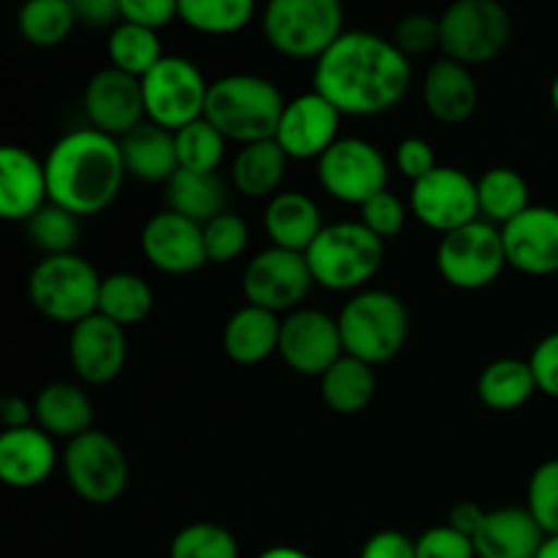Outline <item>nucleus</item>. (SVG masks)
I'll return each instance as SVG.
<instances>
[{
    "mask_svg": "<svg viewBox=\"0 0 558 558\" xmlns=\"http://www.w3.org/2000/svg\"><path fill=\"white\" fill-rule=\"evenodd\" d=\"M58 463V450L52 436L44 434L38 425L3 430L0 436V480L9 488H36L47 483Z\"/></svg>",
    "mask_w": 558,
    "mask_h": 558,
    "instance_id": "4be33fe9",
    "label": "nucleus"
},
{
    "mask_svg": "<svg viewBox=\"0 0 558 558\" xmlns=\"http://www.w3.org/2000/svg\"><path fill=\"white\" fill-rule=\"evenodd\" d=\"M417 558H477L474 539L452 529L450 523L434 526L414 539Z\"/></svg>",
    "mask_w": 558,
    "mask_h": 558,
    "instance_id": "a18cd8bd",
    "label": "nucleus"
},
{
    "mask_svg": "<svg viewBox=\"0 0 558 558\" xmlns=\"http://www.w3.org/2000/svg\"><path fill=\"white\" fill-rule=\"evenodd\" d=\"M550 107H554V112L558 114V74H556L554 85H550Z\"/></svg>",
    "mask_w": 558,
    "mask_h": 558,
    "instance_id": "4d7b16f0",
    "label": "nucleus"
},
{
    "mask_svg": "<svg viewBox=\"0 0 558 558\" xmlns=\"http://www.w3.org/2000/svg\"><path fill=\"white\" fill-rule=\"evenodd\" d=\"M537 558H558V534H554V537H545Z\"/></svg>",
    "mask_w": 558,
    "mask_h": 558,
    "instance_id": "6e6d98bb",
    "label": "nucleus"
},
{
    "mask_svg": "<svg viewBox=\"0 0 558 558\" xmlns=\"http://www.w3.org/2000/svg\"><path fill=\"white\" fill-rule=\"evenodd\" d=\"M174 145H178L180 169H185V172H218L223 150H227V140L205 118L180 129L174 134Z\"/></svg>",
    "mask_w": 558,
    "mask_h": 558,
    "instance_id": "58836bf2",
    "label": "nucleus"
},
{
    "mask_svg": "<svg viewBox=\"0 0 558 558\" xmlns=\"http://www.w3.org/2000/svg\"><path fill=\"white\" fill-rule=\"evenodd\" d=\"M256 558H311L305 550L292 548V545H276V548H267L265 554H259Z\"/></svg>",
    "mask_w": 558,
    "mask_h": 558,
    "instance_id": "5fc2aeb1",
    "label": "nucleus"
},
{
    "mask_svg": "<svg viewBox=\"0 0 558 558\" xmlns=\"http://www.w3.org/2000/svg\"><path fill=\"white\" fill-rule=\"evenodd\" d=\"M441 54L461 65H480L505 52L512 22L496 0H458L439 16Z\"/></svg>",
    "mask_w": 558,
    "mask_h": 558,
    "instance_id": "6e6552de",
    "label": "nucleus"
},
{
    "mask_svg": "<svg viewBox=\"0 0 558 558\" xmlns=\"http://www.w3.org/2000/svg\"><path fill=\"white\" fill-rule=\"evenodd\" d=\"M341 118L343 114L316 90L303 93L283 107L276 131L278 147L294 161H319L338 142Z\"/></svg>",
    "mask_w": 558,
    "mask_h": 558,
    "instance_id": "dca6fc26",
    "label": "nucleus"
},
{
    "mask_svg": "<svg viewBox=\"0 0 558 558\" xmlns=\"http://www.w3.org/2000/svg\"><path fill=\"white\" fill-rule=\"evenodd\" d=\"M314 276L305 254L283 251L270 245L245 265L243 294L248 305L270 314H292L308 298Z\"/></svg>",
    "mask_w": 558,
    "mask_h": 558,
    "instance_id": "ddd939ff",
    "label": "nucleus"
},
{
    "mask_svg": "<svg viewBox=\"0 0 558 558\" xmlns=\"http://www.w3.org/2000/svg\"><path fill=\"white\" fill-rule=\"evenodd\" d=\"M289 156L278 147L276 140L256 142V145L240 147V153L232 161V183L234 189L251 199H262V196L281 194L283 174H287Z\"/></svg>",
    "mask_w": 558,
    "mask_h": 558,
    "instance_id": "c756f323",
    "label": "nucleus"
},
{
    "mask_svg": "<svg viewBox=\"0 0 558 558\" xmlns=\"http://www.w3.org/2000/svg\"><path fill=\"white\" fill-rule=\"evenodd\" d=\"M207 90L210 85L199 65L180 54H163L161 63L142 76L147 120L172 134L205 118Z\"/></svg>",
    "mask_w": 558,
    "mask_h": 558,
    "instance_id": "1a4fd4ad",
    "label": "nucleus"
},
{
    "mask_svg": "<svg viewBox=\"0 0 558 558\" xmlns=\"http://www.w3.org/2000/svg\"><path fill=\"white\" fill-rule=\"evenodd\" d=\"M120 16H123V22L156 33L167 27L169 22L180 20L174 0H120Z\"/></svg>",
    "mask_w": 558,
    "mask_h": 558,
    "instance_id": "49530a36",
    "label": "nucleus"
},
{
    "mask_svg": "<svg viewBox=\"0 0 558 558\" xmlns=\"http://www.w3.org/2000/svg\"><path fill=\"white\" fill-rule=\"evenodd\" d=\"M107 52L109 60H112V69L136 76V80L150 74L163 60L158 33L140 25H131V22H120V25H114L109 31Z\"/></svg>",
    "mask_w": 558,
    "mask_h": 558,
    "instance_id": "f704fd0d",
    "label": "nucleus"
},
{
    "mask_svg": "<svg viewBox=\"0 0 558 558\" xmlns=\"http://www.w3.org/2000/svg\"><path fill=\"white\" fill-rule=\"evenodd\" d=\"M205 234V254L210 265H229L248 248V223L238 213H221L218 218L207 221L202 227Z\"/></svg>",
    "mask_w": 558,
    "mask_h": 558,
    "instance_id": "a19ab883",
    "label": "nucleus"
},
{
    "mask_svg": "<svg viewBox=\"0 0 558 558\" xmlns=\"http://www.w3.org/2000/svg\"><path fill=\"white\" fill-rule=\"evenodd\" d=\"M74 3L69 0H31L20 9L16 25H20L22 38L33 47H58L71 36L76 25Z\"/></svg>",
    "mask_w": 558,
    "mask_h": 558,
    "instance_id": "c9c22d12",
    "label": "nucleus"
},
{
    "mask_svg": "<svg viewBox=\"0 0 558 558\" xmlns=\"http://www.w3.org/2000/svg\"><path fill=\"white\" fill-rule=\"evenodd\" d=\"M396 167L407 180L417 183V180L428 178L439 163H436V153L430 142L420 140V136H407L401 145L396 147Z\"/></svg>",
    "mask_w": 558,
    "mask_h": 558,
    "instance_id": "de8ad7c7",
    "label": "nucleus"
},
{
    "mask_svg": "<svg viewBox=\"0 0 558 558\" xmlns=\"http://www.w3.org/2000/svg\"><path fill=\"white\" fill-rule=\"evenodd\" d=\"M409 205L423 227L441 232V238L466 223L480 221L477 180L463 169L436 167L428 178L412 183Z\"/></svg>",
    "mask_w": 558,
    "mask_h": 558,
    "instance_id": "4468645a",
    "label": "nucleus"
},
{
    "mask_svg": "<svg viewBox=\"0 0 558 558\" xmlns=\"http://www.w3.org/2000/svg\"><path fill=\"white\" fill-rule=\"evenodd\" d=\"M65 480L87 505H112L129 485V461L118 441L104 430H87L65 445Z\"/></svg>",
    "mask_w": 558,
    "mask_h": 558,
    "instance_id": "9d476101",
    "label": "nucleus"
},
{
    "mask_svg": "<svg viewBox=\"0 0 558 558\" xmlns=\"http://www.w3.org/2000/svg\"><path fill=\"white\" fill-rule=\"evenodd\" d=\"M360 223L379 240H390L401 234L403 223H407V207L392 191H381L360 207Z\"/></svg>",
    "mask_w": 558,
    "mask_h": 558,
    "instance_id": "c03bdc74",
    "label": "nucleus"
},
{
    "mask_svg": "<svg viewBox=\"0 0 558 558\" xmlns=\"http://www.w3.org/2000/svg\"><path fill=\"white\" fill-rule=\"evenodd\" d=\"M49 202L76 218L96 216L118 199L125 180L120 142L96 129H76L60 136L47 161Z\"/></svg>",
    "mask_w": 558,
    "mask_h": 558,
    "instance_id": "f03ea898",
    "label": "nucleus"
},
{
    "mask_svg": "<svg viewBox=\"0 0 558 558\" xmlns=\"http://www.w3.org/2000/svg\"><path fill=\"white\" fill-rule=\"evenodd\" d=\"M278 341H281V319L256 305H243L234 311L223 327V352L238 365L265 363L270 354H278Z\"/></svg>",
    "mask_w": 558,
    "mask_h": 558,
    "instance_id": "cd10ccee",
    "label": "nucleus"
},
{
    "mask_svg": "<svg viewBox=\"0 0 558 558\" xmlns=\"http://www.w3.org/2000/svg\"><path fill=\"white\" fill-rule=\"evenodd\" d=\"M423 101L430 118L456 125L474 114L480 104V87L472 71L456 60H436L423 80Z\"/></svg>",
    "mask_w": 558,
    "mask_h": 558,
    "instance_id": "b1692460",
    "label": "nucleus"
},
{
    "mask_svg": "<svg viewBox=\"0 0 558 558\" xmlns=\"http://www.w3.org/2000/svg\"><path fill=\"white\" fill-rule=\"evenodd\" d=\"M278 354L300 376H322L343 357L338 319L316 308H298L283 316Z\"/></svg>",
    "mask_w": 558,
    "mask_h": 558,
    "instance_id": "2eb2a0df",
    "label": "nucleus"
},
{
    "mask_svg": "<svg viewBox=\"0 0 558 558\" xmlns=\"http://www.w3.org/2000/svg\"><path fill=\"white\" fill-rule=\"evenodd\" d=\"M412 65L390 38L349 31L316 60L314 90L349 118H374L403 101Z\"/></svg>",
    "mask_w": 558,
    "mask_h": 558,
    "instance_id": "f257e3e1",
    "label": "nucleus"
},
{
    "mask_svg": "<svg viewBox=\"0 0 558 558\" xmlns=\"http://www.w3.org/2000/svg\"><path fill=\"white\" fill-rule=\"evenodd\" d=\"M33 414L44 434L60 436L65 441L93 430V401L80 385L71 381H52L41 387L33 401Z\"/></svg>",
    "mask_w": 558,
    "mask_h": 558,
    "instance_id": "bb28decb",
    "label": "nucleus"
},
{
    "mask_svg": "<svg viewBox=\"0 0 558 558\" xmlns=\"http://www.w3.org/2000/svg\"><path fill=\"white\" fill-rule=\"evenodd\" d=\"M262 31L278 54L319 60L343 36L338 0H272L262 11Z\"/></svg>",
    "mask_w": 558,
    "mask_h": 558,
    "instance_id": "423d86ee",
    "label": "nucleus"
},
{
    "mask_svg": "<svg viewBox=\"0 0 558 558\" xmlns=\"http://www.w3.org/2000/svg\"><path fill=\"white\" fill-rule=\"evenodd\" d=\"M392 44L401 54L414 58V54H428L441 44V27L439 20L430 14H407L398 20L392 27Z\"/></svg>",
    "mask_w": 558,
    "mask_h": 558,
    "instance_id": "37998d69",
    "label": "nucleus"
},
{
    "mask_svg": "<svg viewBox=\"0 0 558 558\" xmlns=\"http://www.w3.org/2000/svg\"><path fill=\"white\" fill-rule=\"evenodd\" d=\"M80 234V218L74 213L63 210V207L52 205V202L27 221V238L44 256L74 254Z\"/></svg>",
    "mask_w": 558,
    "mask_h": 558,
    "instance_id": "4c0bfd02",
    "label": "nucleus"
},
{
    "mask_svg": "<svg viewBox=\"0 0 558 558\" xmlns=\"http://www.w3.org/2000/svg\"><path fill=\"white\" fill-rule=\"evenodd\" d=\"M140 243L145 259L167 276H189L207 265L202 227L172 210L147 218Z\"/></svg>",
    "mask_w": 558,
    "mask_h": 558,
    "instance_id": "6ab92c4d",
    "label": "nucleus"
},
{
    "mask_svg": "<svg viewBox=\"0 0 558 558\" xmlns=\"http://www.w3.org/2000/svg\"><path fill=\"white\" fill-rule=\"evenodd\" d=\"M360 558H417L414 539H409L403 532H376L368 537V543L360 550Z\"/></svg>",
    "mask_w": 558,
    "mask_h": 558,
    "instance_id": "8fccbe9b",
    "label": "nucleus"
},
{
    "mask_svg": "<svg viewBox=\"0 0 558 558\" xmlns=\"http://www.w3.org/2000/svg\"><path fill=\"white\" fill-rule=\"evenodd\" d=\"M101 281L96 267L76 254L44 256L31 272L27 292L33 308L60 325H80L98 314Z\"/></svg>",
    "mask_w": 558,
    "mask_h": 558,
    "instance_id": "0eeeda50",
    "label": "nucleus"
},
{
    "mask_svg": "<svg viewBox=\"0 0 558 558\" xmlns=\"http://www.w3.org/2000/svg\"><path fill=\"white\" fill-rule=\"evenodd\" d=\"M322 401L336 414H360L376 392L374 368L343 354L319 379Z\"/></svg>",
    "mask_w": 558,
    "mask_h": 558,
    "instance_id": "2f4dec72",
    "label": "nucleus"
},
{
    "mask_svg": "<svg viewBox=\"0 0 558 558\" xmlns=\"http://www.w3.org/2000/svg\"><path fill=\"white\" fill-rule=\"evenodd\" d=\"M0 420H3L5 430L27 428V425L36 423V414H33V403H27L25 398L9 396L0 403Z\"/></svg>",
    "mask_w": 558,
    "mask_h": 558,
    "instance_id": "864d4df0",
    "label": "nucleus"
},
{
    "mask_svg": "<svg viewBox=\"0 0 558 558\" xmlns=\"http://www.w3.org/2000/svg\"><path fill=\"white\" fill-rule=\"evenodd\" d=\"M82 101H85L90 129L101 131L112 140H123L147 118L145 98H142V80L123 74L112 65L90 76Z\"/></svg>",
    "mask_w": 558,
    "mask_h": 558,
    "instance_id": "f3484780",
    "label": "nucleus"
},
{
    "mask_svg": "<svg viewBox=\"0 0 558 558\" xmlns=\"http://www.w3.org/2000/svg\"><path fill=\"white\" fill-rule=\"evenodd\" d=\"M74 11L76 20L87 22V25L93 27H114L123 22V16H120V3H114V0H76Z\"/></svg>",
    "mask_w": 558,
    "mask_h": 558,
    "instance_id": "3c124183",
    "label": "nucleus"
},
{
    "mask_svg": "<svg viewBox=\"0 0 558 558\" xmlns=\"http://www.w3.org/2000/svg\"><path fill=\"white\" fill-rule=\"evenodd\" d=\"M387 158L379 147L357 136L338 140L316 161L322 189L343 205L363 207L376 194L387 191Z\"/></svg>",
    "mask_w": 558,
    "mask_h": 558,
    "instance_id": "f8f14e48",
    "label": "nucleus"
},
{
    "mask_svg": "<svg viewBox=\"0 0 558 558\" xmlns=\"http://www.w3.org/2000/svg\"><path fill=\"white\" fill-rule=\"evenodd\" d=\"M178 14L196 33L232 36L254 20L256 5L251 0H180Z\"/></svg>",
    "mask_w": 558,
    "mask_h": 558,
    "instance_id": "e433bc0d",
    "label": "nucleus"
},
{
    "mask_svg": "<svg viewBox=\"0 0 558 558\" xmlns=\"http://www.w3.org/2000/svg\"><path fill=\"white\" fill-rule=\"evenodd\" d=\"M436 267L450 287L463 292L490 287L507 267L501 229L480 218L445 234L436 248Z\"/></svg>",
    "mask_w": 558,
    "mask_h": 558,
    "instance_id": "9b49d317",
    "label": "nucleus"
},
{
    "mask_svg": "<svg viewBox=\"0 0 558 558\" xmlns=\"http://www.w3.org/2000/svg\"><path fill=\"white\" fill-rule=\"evenodd\" d=\"M69 360L85 385H109L120 376L129 360V338L125 330L107 316L93 314L71 327Z\"/></svg>",
    "mask_w": 558,
    "mask_h": 558,
    "instance_id": "a211bd4d",
    "label": "nucleus"
},
{
    "mask_svg": "<svg viewBox=\"0 0 558 558\" xmlns=\"http://www.w3.org/2000/svg\"><path fill=\"white\" fill-rule=\"evenodd\" d=\"M545 532L526 507H501L485 515L474 534L477 558H537Z\"/></svg>",
    "mask_w": 558,
    "mask_h": 558,
    "instance_id": "5701e85b",
    "label": "nucleus"
},
{
    "mask_svg": "<svg viewBox=\"0 0 558 558\" xmlns=\"http://www.w3.org/2000/svg\"><path fill=\"white\" fill-rule=\"evenodd\" d=\"M167 210L205 227L227 213V185L216 172H185L178 169L167 183Z\"/></svg>",
    "mask_w": 558,
    "mask_h": 558,
    "instance_id": "c85d7f7f",
    "label": "nucleus"
},
{
    "mask_svg": "<svg viewBox=\"0 0 558 558\" xmlns=\"http://www.w3.org/2000/svg\"><path fill=\"white\" fill-rule=\"evenodd\" d=\"M169 558H240V545L229 529L202 521L174 534Z\"/></svg>",
    "mask_w": 558,
    "mask_h": 558,
    "instance_id": "ea45409f",
    "label": "nucleus"
},
{
    "mask_svg": "<svg viewBox=\"0 0 558 558\" xmlns=\"http://www.w3.org/2000/svg\"><path fill=\"white\" fill-rule=\"evenodd\" d=\"M49 205L47 169L25 147L0 150V216L5 221H31Z\"/></svg>",
    "mask_w": 558,
    "mask_h": 558,
    "instance_id": "412c9836",
    "label": "nucleus"
},
{
    "mask_svg": "<svg viewBox=\"0 0 558 558\" xmlns=\"http://www.w3.org/2000/svg\"><path fill=\"white\" fill-rule=\"evenodd\" d=\"M526 510L545 532V537L558 534V458L539 463L529 480Z\"/></svg>",
    "mask_w": 558,
    "mask_h": 558,
    "instance_id": "79ce46f5",
    "label": "nucleus"
},
{
    "mask_svg": "<svg viewBox=\"0 0 558 558\" xmlns=\"http://www.w3.org/2000/svg\"><path fill=\"white\" fill-rule=\"evenodd\" d=\"M336 319L343 352L371 368L390 363L407 347L409 311L403 300L390 292L363 289L343 305Z\"/></svg>",
    "mask_w": 558,
    "mask_h": 558,
    "instance_id": "20e7f679",
    "label": "nucleus"
},
{
    "mask_svg": "<svg viewBox=\"0 0 558 558\" xmlns=\"http://www.w3.org/2000/svg\"><path fill=\"white\" fill-rule=\"evenodd\" d=\"M287 101L270 80L256 74H229L210 82L205 120L227 142L256 145L276 140Z\"/></svg>",
    "mask_w": 558,
    "mask_h": 558,
    "instance_id": "7ed1b4c3",
    "label": "nucleus"
},
{
    "mask_svg": "<svg viewBox=\"0 0 558 558\" xmlns=\"http://www.w3.org/2000/svg\"><path fill=\"white\" fill-rule=\"evenodd\" d=\"M529 365H532L534 379H537V390L558 401V330L545 336L534 347Z\"/></svg>",
    "mask_w": 558,
    "mask_h": 558,
    "instance_id": "09e8293b",
    "label": "nucleus"
},
{
    "mask_svg": "<svg viewBox=\"0 0 558 558\" xmlns=\"http://www.w3.org/2000/svg\"><path fill=\"white\" fill-rule=\"evenodd\" d=\"M480 216L494 227H507L529 207V183L521 172L510 167H494L480 174L477 180Z\"/></svg>",
    "mask_w": 558,
    "mask_h": 558,
    "instance_id": "473e14b6",
    "label": "nucleus"
},
{
    "mask_svg": "<svg viewBox=\"0 0 558 558\" xmlns=\"http://www.w3.org/2000/svg\"><path fill=\"white\" fill-rule=\"evenodd\" d=\"M120 142L123 153L125 172L142 183H163L172 180V174L180 169L178 145H174L172 131L145 120L136 125L131 134H125Z\"/></svg>",
    "mask_w": 558,
    "mask_h": 558,
    "instance_id": "a878e982",
    "label": "nucleus"
},
{
    "mask_svg": "<svg viewBox=\"0 0 558 558\" xmlns=\"http://www.w3.org/2000/svg\"><path fill=\"white\" fill-rule=\"evenodd\" d=\"M485 515H488V510H483V507L474 505V501H461V505H456L450 510L447 523H450L452 529H458L461 534H466V537L474 539V534H477L480 526H483Z\"/></svg>",
    "mask_w": 558,
    "mask_h": 558,
    "instance_id": "603ef678",
    "label": "nucleus"
},
{
    "mask_svg": "<svg viewBox=\"0 0 558 558\" xmlns=\"http://www.w3.org/2000/svg\"><path fill=\"white\" fill-rule=\"evenodd\" d=\"M537 390V379L529 360L505 357L485 365L477 379V396L494 412H515L523 403L532 401Z\"/></svg>",
    "mask_w": 558,
    "mask_h": 558,
    "instance_id": "7c9ffc66",
    "label": "nucleus"
},
{
    "mask_svg": "<svg viewBox=\"0 0 558 558\" xmlns=\"http://www.w3.org/2000/svg\"><path fill=\"white\" fill-rule=\"evenodd\" d=\"M322 229H325L322 213L311 196L300 194V191H281L267 202L265 232L276 248L305 254L322 234Z\"/></svg>",
    "mask_w": 558,
    "mask_h": 558,
    "instance_id": "393cba45",
    "label": "nucleus"
},
{
    "mask_svg": "<svg viewBox=\"0 0 558 558\" xmlns=\"http://www.w3.org/2000/svg\"><path fill=\"white\" fill-rule=\"evenodd\" d=\"M153 289L145 278L134 272H112L101 281V294H98V314L107 316L109 322L125 327L140 325L150 316Z\"/></svg>",
    "mask_w": 558,
    "mask_h": 558,
    "instance_id": "72a5a7b5",
    "label": "nucleus"
},
{
    "mask_svg": "<svg viewBox=\"0 0 558 558\" xmlns=\"http://www.w3.org/2000/svg\"><path fill=\"white\" fill-rule=\"evenodd\" d=\"M314 283L330 292H357L379 272L385 262V240L360 221L327 223L305 251Z\"/></svg>",
    "mask_w": 558,
    "mask_h": 558,
    "instance_id": "39448f33",
    "label": "nucleus"
},
{
    "mask_svg": "<svg viewBox=\"0 0 558 558\" xmlns=\"http://www.w3.org/2000/svg\"><path fill=\"white\" fill-rule=\"evenodd\" d=\"M507 265L526 276L558 272V210L532 205L526 213L501 227Z\"/></svg>",
    "mask_w": 558,
    "mask_h": 558,
    "instance_id": "aec40b11",
    "label": "nucleus"
}]
</instances>
